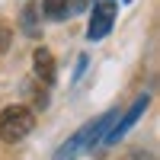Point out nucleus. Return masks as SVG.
<instances>
[{"instance_id":"39448f33","label":"nucleus","mask_w":160,"mask_h":160,"mask_svg":"<svg viewBox=\"0 0 160 160\" xmlns=\"http://www.w3.org/2000/svg\"><path fill=\"white\" fill-rule=\"evenodd\" d=\"M32 64H35V77L42 80V83H51V80H55V58H51L48 48H35Z\"/></svg>"},{"instance_id":"7ed1b4c3","label":"nucleus","mask_w":160,"mask_h":160,"mask_svg":"<svg viewBox=\"0 0 160 160\" xmlns=\"http://www.w3.org/2000/svg\"><path fill=\"white\" fill-rule=\"evenodd\" d=\"M93 125H96V122H87L77 135H71L68 141L61 144V151L55 154V160H74L83 148H93Z\"/></svg>"},{"instance_id":"423d86ee","label":"nucleus","mask_w":160,"mask_h":160,"mask_svg":"<svg viewBox=\"0 0 160 160\" xmlns=\"http://www.w3.org/2000/svg\"><path fill=\"white\" fill-rule=\"evenodd\" d=\"M42 10H45L48 19H64V16L71 13V0H45Z\"/></svg>"},{"instance_id":"f257e3e1","label":"nucleus","mask_w":160,"mask_h":160,"mask_svg":"<svg viewBox=\"0 0 160 160\" xmlns=\"http://www.w3.org/2000/svg\"><path fill=\"white\" fill-rule=\"evenodd\" d=\"M32 125H35V115H32V109H26V106H7V109L0 112V138L7 144L22 141L32 131Z\"/></svg>"},{"instance_id":"f03ea898","label":"nucleus","mask_w":160,"mask_h":160,"mask_svg":"<svg viewBox=\"0 0 160 160\" xmlns=\"http://www.w3.org/2000/svg\"><path fill=\"white\" fill-rule=\"evenodd\" d=\"M115 0H96V7H93V19L87 26V38L90 42H99L102 35H109L112 22H115Z\"/></svg>"},{"instance_id":"0eeeda50","label":"nucleus","mask_w":160,"mask_h":160,"mask_svg":"<svg viewBox=\"0 0 160 160\" xmlns=\"http://www.w3.org/2000/svg\"><path fill=\"white\" fill-rule=\"evenodd\" d=\"M22 29L29 32V35H35V7H26V13H22Z\"/></svg>"},{"instance_id":"6e6552de","label":"nucleus","mask_w":160,"mask_h":160,"mask_svg":"<svg viewBox=\"0 0 160 160\" xmlns=\"http://www.w3.org/2000/svg\"><path fill=\"white\" fill-rule=\"evenodd\" d=\"M10 42H13L10 29H3V26H0V51H7V48H10Z\"/></svg>"},{"instance_id":"20e7f679","label":"nucleus","mask_w":160,"mask_h":160,"mask_svg":"<svg viewBox=\"0 0 160 160\" xmlns=\"http://www.w3.org/2000/svg\"><path fill=\"white\" fill-rule=\"evenodd\" d=\"M148 102H151V96H138V99H135V106L128 109V115H125L122 122H118V125H115V128L109 131V138H106V144H115V141L122 138V135H125L128 128H135V122H138V118L144 115V109H148Z\"/></svg>"}]
</instances>
